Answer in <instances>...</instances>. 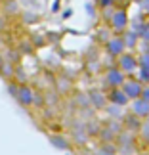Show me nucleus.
Wrapping results in <instances>:
<instances>
[{
	"instance_id": "1",
	"label": "nucleus",
	"mask_w": 149,
	"mask_h": 155,
	"mask_svg": "<svg viewBox=\"0 0 149 155\" xmlns=\"http://www.w3.org/2000/svg\"><path fill=\"white\" fill-rule=\"evenodd\" d=\"M14 98L23 107H31V105H34V102H37V92H34L29 84H17V92H15Z\"/></svg>"
},
{
	"instance_id": "2",
	"label": "nucleus",
	"mask_w": 149,
	"mask_h": 155,
	"mask_svg": "<svg viewBox=\"0 0 149 155\" xmlns=\"http://www.w3.org/2000/svg\"><path fill=\"white\" fill-rule=\"evenodd\" d=\"M122 92L126 94V98L132 102V100H138L140 96H141V90H144V84L138 81V79H134L132 75L130 77H126V81L122 82Z\"/></svg>"
},
{
	"instance_id": "3",
	"label": "nucleus",
	"mask_w": 149,
	"mask_h": 155,
	"mask_svg": "<svg viewBox=\"0 0 149 155\" xmlns=\"http://www.w3.org/2000/svg\"><path fill=\"white\" fill-rule=\"evenodd\" d=\"M138 58L132 56V54H122L118 56V69L122 71L124 75H134L138 71Z\"/></svg>"
},
{
	"instance_id": "4",
	"label": "nucleus",
	"mask_w": 149,
	"mask_h": 155,
	"mask_svg": "<svg viewBox=\"0 0 149 155\" xmlns=\"http://www.w3.org/2000/svg\"><path fill=\"white\" fill-rule=\"evenodd\" d=\"M105 81H107V84L111 88H121L122 82L126 81V75H124L118 67H109L107 73H105Z\"/></svg>"
},
{
	"instance_id": "5",
	"label": "nucleus",
	"mask_w": 149,
	"mask_h": 155,
	"mask_svg": "<svg viewBox=\"0 0 149 155\" xmlns=\"http://www.w3.org/2000/svg\"><path fill=\"white\" fill-rule=\"evenodd\" d=\"M130 113H134L136 117H140V119H145L149 115V104L144 102L141 98L138 100H132V107H130Z\"/></svg>"
},
{
	"instance_id": "6",
	"label": "nucleus",
	"mask_w": 149,
	"mask_h": 155,
	"mask_svg": "<svg viewBox=\"0 0 149 155\" xmlns=\"http://www.w3.org/2000/svg\"><path fill=\"white\" fill-rule=\"evenodd\" d=\"M107 102H111V104H115L118 107H122V105H126L130 100L126 98V94L122 92V88H113V90L109 92V96H107Z\"/></svg>"
},
{
	"instance_id": "7",
	"label": "nucleus",
	"mask_w": 149,
	"mask_h": 155,
	"mask_svg": "<svg viewBox=\"0 0 149 155\" xmlns=\"http://www.w3.org/2000/svg\"><path fill=\"white\" fill-rule=\"evenodd\" d=\"M107 52H109L111 58H118L124 54V42L122 38H111L107 40Z\"/></svg>"
},
{
	"instance_id": "8",
	"label": "nucleus",
	"mask_w": 149,
	"mask_h": 155,
	"mask_svg": "<svg viewBox=\"0 0 149 155\" xmlns=\"http://www.w3.org/2000/svg\"><path fill=\"white\" fill-rule=\"evenodd\" d=\"M50 142H52L56 147H59V150H69V147H71L69 138H65V136H61V134H53V136H50Z\"/></svg>"
},
{
	"instance_id": "9",
	"label": "nucleus",
	"mask_w": 149,
	"mask_h": 155,
	"mask_svg": "<svg viewBox=\"0 0 149 155\" xmlns=\"http://www.w3.org/2000/svg\"><path fill=\"white\" fill-rule=\"evenodd\" d=\"M124 127H126L128 130L140 132V127H141V123H140V117H136L134 113H132V115H128V117H124Z\"/></svg>"
},
{
	"instance_id": "10",
	"label": "nucleus",
	"mask_w": 149,
	"mask_h": 155,
	"mask_svg": "<svg viewBox=\"0 0 149 155\" xmlns=\"http://www.w3.org/2000/svg\"><path fill=\"white\" fill-rule=\"evenodd\" d=\"M138 33H124V37H122V42H124V48H136V44H138Z\"/></svg>"
},
{
	"instance_id": "11",
	"label": "nucleus",
	"mask_w": 149,
	"mask_h": 155,
	"mask_svg": "<svg viewBox=\"0 0 149 155\" xmlns=\"http://www.w3.org/2000/svg\"><path fill=\"white\" fill-rule=\"evenodd\" d=\"M90 100H92V104L96 105V107H99V109H103V107H107V98L105 96H101V94H98L96 90L94 92H90Z\"/></svg>"
},
{
	"instance_id": "12",
	"label": "nucleus",
	"mask_w": 149,
	"mask_h": 155,
	"mask_svg": "<svg viewBox=\"0 0 149 155\" xmlns=\"http://www.w3.org/2000/svg\"><path fill=\"white\" fill-rule=\"evenodd\" d=\"M138 81L141 82V84H149V67H138Z\"/></svg>"
},
{
	"instance_id": "13",
	"label": "nucleus",
	"mask_w": 149,
	"mask_h": 155,
	"mask_svg": "<svg viewBox=\"0 0 149 155\" xmlns=\"http://www.w3.org/2000/svg\"><path fill=\"white\" fill-rule=\"evenodd\" d=\"M124 25H126L124 15H122V14H117V17L113 19V27H115V29H124Z\"/></svg>"
},
{
	"instance_id": "14",
	"label": "nucleus",
	"mask_w": 149,
	"mask_h": 155,
	"mask_svg": "<svg viewBox=\"0 0 149 155\" xmlns=\"http://www.w3.org/2000/svg\"><path fill=\"white\" fill-rule=\"evenodd\" d=\"M138 65L140 67H149V52H144L138 58Z\"/></svg>"
},
{
	"instance_id": "15",
	"label": "nucleus",
	"mask_w": 149,
	"mask_h": 155,
	"mask_svg": "<svg viewBox=\"0 0 149 155\" xmlns=\"http://www.w3.org/2000/svg\"><path fill=\"white\" fill-rule=\"evenodd\" d=\"M141 100H144V102H147L149 104V84H145L144 86V90H141V96H140Z\"/></svg>"
},
{
	"instance_id": "16",
	"label": "nucleus",
	"mask_w": 149,
	"mask_h": 155,
	"mask_svg": "<svg viewBox=\"0 0 149 155\" xmlns=\"http://www.w3.org/2000/svg\"><path fill=\"white\" fill-rule=\"evenodd\" d=\"M140 132H144V134H147V136H149V121H147L145 124L141 123V127H140ZM147 140H149V138H147Z\"/></svg>"
},
{
	"instance_id": "17",
	"label": "nucleus",
	"mask_w": 149,
	"mask_h": 155,
	"mask_svg": "<svg viewBox=\"0 0 149 155\" xmlns=\"http://www.w3.org/2000/svg\"><path fill=\"white\" fill-rule=\"evenodd\" d=\"M2 61H4V56H2V54H0V65H2Z\"/></svg>"
},
{
	"instance_id": "18",
	"label": "nucleus",
	"mask_w": 149,
	"mask_h": 155,
	"mask_svg": "<svg viewBox=\"0 0 149 155\" xmlns=\"http://www.w3.org/2000/svg\"><path fill=\"white\" fill-rule=\"evenodd\" d=\"M145 119H147V121H149V115H147V117H145Z\"/></svg>"
}]
</instances>
